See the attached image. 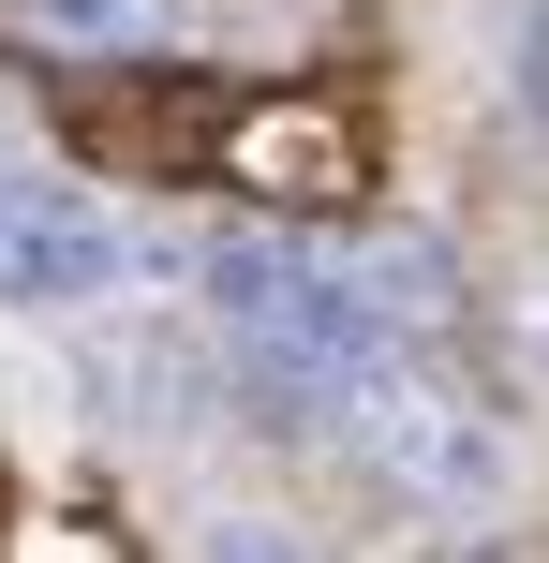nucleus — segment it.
<instances>
[{"instance_id": "6", "label": "nucleus", "mask_w": 549, "mask_h": 563, "mask_svg": "<svg viewBox=\"0 0 549 563\" xmlns=\"http://www.w3.org/2000/svg\"><path fill=\"white\" fill-rule=\"evenodd\" d=\"M15 563H119V549H105V534H75V519H45V534H30Z\"/></svg>"}, {"instance_id": "2", "label": "nucleus", "mask_w": 549, "mask_h": 563, "mask_svg": "<svg viewBox=\"0 0 549 563\" xmlns=\"http://www.w3.org/2000/svg\"><path fill=\"white\" fill-rule=\"evenodd\" d=\"M372 430H386V460H402L416 489H446V505H491V475H505L491 430H461L446 400H416V386H386V400H372Z\"/></svg>"}, {"instance_id": "1", "label": "nucleus", "mask_w": 549, "mask_h": 563, "mask_svg": "<svg viewBox=\"0 0 549 563\" xmlns=\"http://www.w3.org/2000/svg\"><path fill=\"white\" fill-rule=\"evenodd\" d=\"M119 282H134V238H119L105 194H75L45 164H0V297L15 311H89Z\"/></svg>"}, {"instance_id": "4", "label": "nucleus", "mask_w": 549, "mask_h": 563, "mask_svg": "<svg viewBox=\"0 0 549 563\" xmlns=\"http://www.w3.org/2000/svg\"><path fill=\"white\" fill-rule=\"evenodd\" d=\"M238 164H253L267 194H342V178H356V134H342L327 104H283V119L238 134Z\"/></svg>"}, {"instance_id": "3", "label": "nucleus", "mask_w": 549, "mask_h": 563, "mask_svg": "<svg viewBox=\"0 0 549 563\" xmlns=\"http://www.w3.org/2000/svg\"><path fill=\"white\" fill-rule=\"evenodd\" d=\"M15 30L45 59H164L178 45V0H15Z\"/></svg>"}, {"instance_id": "5", "label": "nucleus", "mask_w": 549, "mask_h": 563, "mask_svg": "<svg viewBox=\"0 0 549 563\" xmlns=\"http://www.w3.org/2000/svg\"><path fill=\"white\" fill-rule=\"evenodd\" d=\"M208 563H297V549L267 534V519H223V534H208Z\"/></svg>"}]
</instances>
